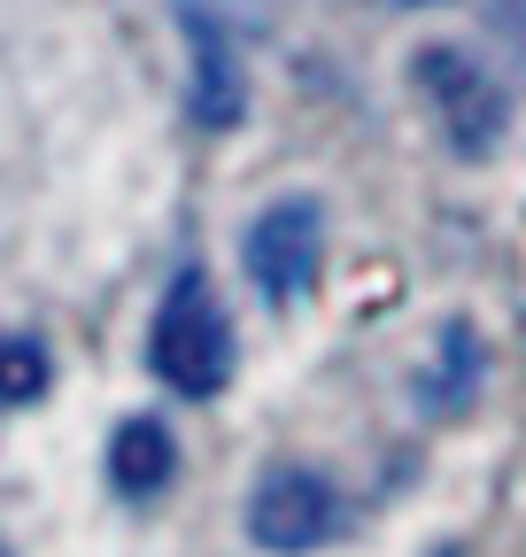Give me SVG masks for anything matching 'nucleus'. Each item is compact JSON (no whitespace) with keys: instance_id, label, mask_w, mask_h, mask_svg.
Wrapping results in <instances>:
<instances>
[{"instance_id":"nucleus-1","label":"nucleus","mask_w":526,"mask_h":557,"mask_svg":"<svg viewBox=\"0 0 526 557\" xmlns=\"http://www.w3.org/2000/svg\"><path fill=\"white\" fill-rule=\"evenodd\" d=\"M411 86H418L434 132L449 139V156L488 163V156L503 148V132H511V86L496 78V70H488L473 47L426 39V47L411 54Z\"/></svg>"},{"instance_id":"nucleus-2","label":"nucleus","mask_w":526,"mask_h":557,"mask_svg":"<svg viewBox=\"0 0 526 557\" xmlns=\"http://www.w3.org/2000/svg\"><path fill=\"white\" fill-rule=\"evenodd\" d=\"M148 372L186 403H217L225 395V380H233V318L217 310L202 271L171 278V295L155 310V333H148Z\"/></svg>"},{"instance_id":"nucleus-3","label":"nucleus","mask_w":526,"mask_h":557,"mask_svg":"<svg viewBox=\"0 0 526 557\" xmlns=\"http://www.w3.org/2000/svg\"><path fill=\"white\" fill-rule=\"evenodd\" d=\"M341 487L317 465H263L248 487V542L263 557H310L341 534Z\"/></svg>"},{"instance_id":"nucleus-4","label":"nucleus","mask_w":526,"mask_h":557,"mask_svg":"<svg viewBox=\"0 0 526 557\" xmlns=\"http://www.w3.org/2000/svg\"><path fill=\"white\" fill-rule=\"evenodd\" d=\"M240 263H248V278H255L263 302H279V310L302 302V295L317 287V263H325V209H317L310 194L272 201V209L248 225Z\"/></svg>"},{"instance_id":"nucleus-5","label":"nucleus","mask_w":526,"mask_h":557,"mask_svg":"<svg viewBox=\"0 0 526 557\" xmlns=\"http://www.w3.org/2000/svg\"><path fill=\"white\" fill-rule=\"evenodd\" d=\"M186 47H193V86H186L193 124H202V132H233L248 116V78H240L233 32L210 9H186Z\"/></svg>"},{"instance_id":"nucleus-6","label":"nucleus","mask_w":526,"mask_h":557,"mask_svg":"<svg viewBox=\"0 0 526 557\" xmlns=\"http://www.w3.org/2000/svg\"><path fill=\"white\" fill-rule=\"evenodd\" d=\"M171 472H178V442H171L163 418L140 410V418H124V426L109 434V480H116V496L148 504V496L171 487Z\"/></svg>"},{"instance_id":"nucleus-7","label":"nucleus","mask_w":526,"mask_h":557,"mask_svg":"<svg viewBox=\"0 0 526 557\" xmlns=\"http://www.w3.org/2000/svg\"><path fill=\"white\" fill-rule=\"evenodd\" d=\"M480 372H488V357H480V333H473L465 318H449V325L434 333V357H426V372H418V403H426L434 418L473 410Z\"/></svg>"},{"instance_id":"nucleus-8","label":"nucleus","mask_w":526,"mask_h":557,"mask_svg":"<svg viewBox=\"0 0 526 557\" xmlns=\"http://www.w3.org/2000/svg\"><path fill=\"white\" fill-rule=\"evenodd\" d=\"M47 380H54V357H47V341H32V333H0V403H39L47 395Z\"/></svg>"},{"instance_id":"nucleus-9","label":"nucleus","mask_w":526,"mask_h":557,"mask_svg":"<svg viewBox=\"0 0 526 557\" xmlns=\"http://www.w3.org/2000/svg\"><path fill=\"white\" fill-rule=\"evenodd\" d=\"M372 9H434V0H372Z\"/></svg>"}]
</instances>
